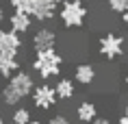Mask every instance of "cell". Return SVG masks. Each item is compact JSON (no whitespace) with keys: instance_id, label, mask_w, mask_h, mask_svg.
Here are the masks:
<instances>
[{"instance_id":"8992f818","label":"cell","mask_w":128,"mask_h":124,"mask_svg":"<svg viewBox=\"0 0 128 124\" xmlns=\"http://www.w3.org/2000/svg\"><path fill=\"white\" fill-rule=\"evenodd\" d=\"M30 44H33V50H35V52L56 50V33H54L52 28H48V26H41L39 31H35Z\"/></svg>"},{"instance_id":"603a6c76","label":"cell","mask_w":128,"mask_h":124,"mask_svg":"<svg viewBox=\"0 0 128 124\" xmlns=\"http://www.w3.org/2000/svg\"><path fill=\"white\" fill-rule=\"evenodd\" d=\"M50 2H54V5H56V7H61V5H63V2H65V0H50Z\"/></svg>"},{"instance_id":"ffe728a7","label":"cell","mask_w":128,"mask_h":124,"mask_svg":"<svg viewBox=\"0 0 128 124\" xmlns=\"http://www.w3.org/2000/svg\"><path fill=\"white\" fill-rule=\"evenodd\" d=\"M122 24H124V28L128 31V9L124 11V13H122Z\"/></svg>"},{"instance_id":"7402d4cb","label":"cell","mask_w":128,"mask_h":124,"mask_svg":"<svg viewBox=\"0 0 128 124\" xmlns=\"http://www.w3.org/2000/svg\"><path fill=\"white\" fill-rule=\"evenodd\" d=\"M124 87H126V89H128V72H126V74H124Z\"/></svg>"},{"instance_id":"8fae6325","label":"cell","mask_w":128,"mask_h":124,"mask_svg":"<svg viewBox=\"0 0 128 124\" xmlns=\"http://www.w3.org/2000/svg\"><path fill=\"white\" fill-rule=\"evenodd\" d=\"M96 117H98V107H96V102L82 100V102L76 107V120L80 124H91Z\"/></svg>"},{"instance_id":"5bb4252c","label":"cell","mask_w":128,"mask_h":124,"mask_svg":"<svg viewBox=\"0 0 128 124\" xmlns=\"http://www.w3.org/2000/svg\"><path fill=\"white\" fill-rule=\"evenodd\" d=\"M33 120L30 117V111L26 107H15V111L11 113V124H28Z\"/></svg>"},{"instance_id":"52a82bcc","label":"cell","mask_w":128,"mask_h":124,"mask_svg":"<svg viewBox=\"0 0 128 124\" xmlns=\"http://www.w3.org/2000/svg\"><path fill=\"white\" fill-rule=\"evenodd\" d=\"M20 48H22V39H20V35L13 33L11 28H0V52H2V55L18 57Z\"/></svg>"},{"instance_id":"4fadbf2b","label":"cell","mask_w":128,"mask_h":124,"mask_svg":"<svg viewBox=\"0 0 128 124\" xmlns=\"http://www.w3.org/2000/svg\"><path fill=\"white\" fill-rule=\"evenodd\" d=\"M20 70V59L0 52V78H9Z\"/></svg>"},{"instance_id":"d4e9b609","label":"cell","mask_w":128,"mask_h":124,"mask_svg":"<svg viewBox=\"0 0 128 124\" xmlns=\"http://www.w3.org/2000/svg\"><path fill=\"white\" fill-rule=\"evenodd\" d=\"M0 124H9V122H7V120H4L2 115H0Z\"/></svg>"},{"instance_id":"4316f807","label":"cell","mask_w":128,"mask_h":124,"mask_svg":"<svg viewBox=\"0 0 128 124\" xmlns=\"http://www.w3.org/2000/svg\"><path fill=\"white\" fill-rule=\"evenodd\" d=\"M78 124H80V122H78Z\"/></svg>"},{"instance_id":"484cf974","label":"cell","mask_w":128,"mask_h":124,"mask_svg":"<svg viewBox=\"0 0 128 124\" xmlns=\"http://www.w3.org/2000/svg\"><path fill=\"white\" fill-rule=\"evenodd\" d=\"M9 124H11V122H9Z\"/></svg>"},{"instance_id":"5b68a950","label":"cell","mask_w":128,"mask_h":124,"mask_svg":"<svg viewBox=\"0 0 128 124\" xmlns=\"http://www.w3.org/2000/svg\"><path fill=\"white\" fill-rule=\"evenodd\" d=\"M30 98H33V104L37 107V109H41V111L52 109V107H56V102H59V98H56V94H54V87L48 85V83L35 85Z\"/></svg>"},{"instance_id":"6da1fadb","label":"cell","mask_w":128,"mask_h":124,"mask_svg":"<svg viewBox=\"0 0 128 124\" xmlns=\"http://www.w3.org/2000/svg\"><path fill=\"white\" fill-rule=\"evenodd\" d=\"M33 89H35L33 74L26 72V70H18L13 76L7 78V85L0 91V98H2V102L7 107H18L24 98H28L33 94Z\"/></svg>"},{"instance_id":"d6986e66","label":"cell","mask_w":128,"mask_h":124,"mask_svg":"<svg viewBox=\"0 0 128 124\" xmlns=\"http://www.w3.org/2000/svg\"><path fill=\"white\" fill-rule=\"evenodd\" d=\"M91 124H113V122H111L108 117H96V120H94Z\"/></svg>"},{"instance_id":"277c9868","label":"cell","mask_w":128,"mask_h":124,"mask_svg":"<svg viewBox=\"0 0 128 124\" xmlns=\"http://www.w3.org/2000/svg\"><path fill=\"white\" fill-rule=\"evenodd\" d=\"M98 52H100L106 61H115L126 52V39L120 33H104L98 39Z\"/></svg>"},{"instance_id":"44dd1931","label":"cell","mask_w":128,"mask_h":124,"mask_svg":"<svg viewBox=\"0 0 128 124\" xmlns=\"http://www.w3.org/2000/svg\"><path fill=\"white\" fill-rule=\"evenodd\" d=\"M4 20H7V13H4V7L0 5V26L4 24Z\"/></svg>"},{"instance_id":"30bf717a","label":"cell","mask_w":128,"mask_h":124,"mask_svg":"<svg viewBox=\"0 0 128 124\" xmlns=\"http://www.w3.org/2000/svg\"><path fill=\"white\" fill-rule=\"evenodd\" d=\"M7 20H9L11 31H13V33H18V35L30 31V24H33V18H30L28 13H20V11H13Z\"/></svg>"},{"instance_id":"ba28073f","label":"cell","mask_w":128,"mask_h":124,"mask_svg":"<svg viewBox=\"0 0 128 124\" xmlns=\"http://www.w3.org/2000/svg\"><path fill=\"white\" fill-rule=\"evenodd\" d=\"M56 13H59V7L54 2H50V0H35L30 18H35L37 22H50V20H54Z\"/></svg>"},{"instance_id":"e0dca14e","label":"cell","mask_w":128,"mask_h":124,"mask_svg":"<svg viewBox=\"0 0 128 124\" xmlns=\"http://www.w3.org/2000/svg\"><path fill=\"white\" fill-rule=\"evenodd\" d=\"M48 124H72V122H70V117H68V115L56 113V115H52L50 120H48Z\"/></svg>"},{"instance_id":"ac0fdd59","label":"cell","mask_w":128,"mask_h":124,"mask_svg":"<svg viewBox=\"0 0 128 124\" xmlns=\"http://www.w3.org/2000/svg\"><path fill=\"white\" fill-rule=\"evenodd\" d=\"M117 124H128V104L124 107V111L120 113V120H117Z\"/></svg>"},{"instance_id":"2e32d148","label":"cell","mask_w":128,"mask_h":124,"mask_svg":"<svg viewBox=\"0 0 128 124\" xmlns=\"http://www.w3.org/2000/svg\"><path fill=\"white\" fill-rule=\"evenodd\" d=\"M106 5H108V11H111V13L122 15L128 9V0H106Z\"/></svg>"},{"instance_id":"9c48e42d","label":"cell","mask_w":128,"mask_h":124,"mask_svg":"<svg viewBox=\"0 0 128 124\" xmlns=\"http://www.w3.org/2000/svg\"><path fill=\"white\" fill-rule=\"evenodd\" d=\"M96 68L91 65V63H78L74 68V83H78V85H94L96 81Z\"/></svg>"},{"instance_id":"7c38bea8","label":"cell","mask_w":128,"mask_h":124,"mask_svg":"<svg viewBox=\"0 0 128 124\" xmlns=\"http://www.w3.org/2000/svg\"><path fill=\"white\" fill-rule=\"evenodd\" d=\"M54 94L59 100H72L76 96V83L74 78H59V81L54 83Z\"/></svg>"},{"instance_id":"9a60e30c","label":"cell","mask_w":128,"mask_h":124,"mask_svg":"<svg viewBox=\"0 0 128 124\" xmlns=\"http://www.w3.org/2000/svg\"><path fill=\"white\" fill-rule=\"evenodd\" d=\"M13 11H20V13H33V7H35V0H9Z\"/></svg>"},{"instance_id":"3957f363","label":"cell","mask_w":128,"mask_h":124,"mask_svg":"<svg viewBox=\"0 0 128 124\" xmlns=\"http://www.w3.org/2000/svg\"><path fill=\"white\" fill-rule=\"evenodd\" d=\"M56 15L65 28H80L89 18V9L82 0H65L59 7Z\"/></svg>"},{"instance_id":"7a4b0ae2","label":"cell","mask_w":128,"mask_h":124,"mask_svg":"<svg viewBox=\"0 0 128 124\" xmlns=\"http://www.w3.org/2000/svg\"><path fill=\"white\" fill-rule=\"evenodd\" d=\"M30 65H33V72L39 76L41 81H48V78H54V76L61 74V68H63V55L56 52V50L35 52Z\"/></svg>"},{"instance_id":"cb8c5ba5","label":"cell","mask_w":128,"mask_h":124,"mask_svg":"<svg viewBox=\"0 0 128 124\" xmlns=\"http://www.w3.org/2000/svg\"><path fill=\"white\" fill-rule=\"evenodd\" d=\"M28 124H44V122H41V120H30Z\"/></svg>"}]
</instances>
